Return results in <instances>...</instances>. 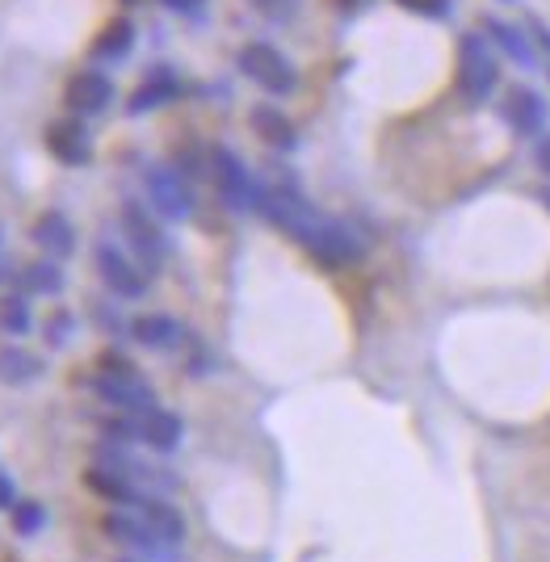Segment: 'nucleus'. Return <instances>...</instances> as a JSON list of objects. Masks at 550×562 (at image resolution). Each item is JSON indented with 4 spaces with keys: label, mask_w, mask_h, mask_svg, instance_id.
<instances>
[{
    "label": "nucleus",
    "mask_w": 550,
    "mask_h": 562,
    "mask_svg": "<svg viewBox=\"0 0 550 562\" xmlns=\"http://www.w3.org/2000/svg\"><path fill=\"white\" fill-rule=\"evenodd\" d=\"M504 122L513 126V135H521V139H538V135H547V101L526 89V85H517V89H508L504 93V105H501Z\"/></svg>",
    "instance_id": "10"
},
{
    "label": "nucleus",
    "mask_w": 550,
    "mask_h": 562,
    "mask_svg": "<svg viewBox=\"0 0 550 562\" xmlns=\"http://www.w3.org/2000/svg\"><path fill=\"white\" fill-rule=\"evenodd\" d=\"M496 80H501V64L487 47L483 34H462L458 38V89L467 101H487L496 93Z\"/></svg>",
    "instance_id": "4"
},
{
    "label": "nucleus",
    "mask_w": 550,
    "mask_h": 562,
    "mask_svg": "<svg viewBox=\"0 0 550 562\" xmlns=\"http://www.w3.org/2000/svg\"><path fill=\"white\" fill-rule=\"evenodd\" d=\"M239 71L273 97L294 93V85H299V76H294V68H290V59L278 47H269V43H248V47L239 50Z\"/></svg>",
    "instance_id": "8"
},
{
    "label": "nucleus",
    "mask_w": 550,
    "mask_h": 562,
    "mask_svg": "<svg viewBox=\"0 0 550 562\" xmlns=\"http://www.w3.org/2000/svg\"><path fill=\"white\" fill-rule=\"evenodd\" d=\"M177 172H181V177H211V151L177 147Z\"/></svg>",
    "instance_id": "26"
},
{
    "label": "nucleus",
    "mask_w": 550,
    "mask_h": 562,
    "mask_svg": "<svg viewBox=\"0 0 550 562\" xmlns=\"http://www.w3.org/2000/svg\"><path fill=\"white\" fill-rule=\"evenodd\" d=\"M119 562H144V559H119Z\"/></svg>",
    "instance_id": "33"
},
{
    "label": "nucleus",
    "mask_w": 550,
    "mask_h": 562,
    "mask_svg": "<svg viewBox=\"0 0 550 562\" xmlns=\"http://www.w3.org/2000/svg\"><path fill=\"white\" fill-rule=\"evenodd\" d=\"M72 315H68V311H55V315H50L47 319V345L50 349H64V345H68V340H72Z\"/></svg>",
    "instance_id": "27"
},
{
    "label": "nucleus",
    "mask_w": 550,
    "mask_h": 562,
    "mask_svg": "<svg viewBox=\"0 0 550 562\" xmlns=\"http://www.w3.org/2000/svg\"><path fill=\"white\" fill-rule=\"evenodd\" d=\"M534 156H538V168L550 177V135H542V139H538V151H534Z\"/></svg>",
    "instance_id": "32"
},
{
    "label": "nucleus",
    "mask_w": 550,
    "mask_h": 562,
    "mask_svg": "<svg viewBox=\"0 0 550 562\" xmlns=\"http://www.w3.org/2000/svg\"><path fill=\"white\" fill-rule=\"evenodd\" d=\"M38 378H43V357L18 349V345L0 349V382H4V386H30V382H38Z\"/></svg>",
    "instance_id": "21"
},
{
    "label": "nucleus",
    "mask_w": 550,
    "mask_h": 562,
    "mask_svg": "<svg viewBox=\"0 0 550 562\" xmlns=\"http://www.w3.org/2000/svg\"><path fill=\"white\" fill-rule=\"evenodd\" d=\"M131 336H135V345H144V349H151V352H172L190 340V331L181 328L172 315H165V311L135 315V319H131Z\"/></svg>",
    "instance_id": "13"
},
{
    "label": "nucleus",
    "mask_w": 550,
    "mask_h": 562,
    "mask_svg": "<svg viewBox=\"0 0 550 562\" xmlns=\"http://www.w3.org/2000/svg\"><path fill=\"white\" fill-rule=\"evenodd\" d=\"M101 529H105V538H114L119 546H126L135 559L144 562H181V546H168L165 538H156L151 529H147V520L135 508H119V513H110L101 520Z\"/></svg>",
    "instance_id": "5"
},
{
    "label": "nucleus",
    "mask_w": 550,
    "mask_h": 562,
    "mask_svg": "<svg viewBox=\"0 0 550 562\" xmlns=\"http://www.w3.org/2000/svg\"><path fill=\"white\" fill-rule=\"evenodd\" d=\"M64 101H68V110H72L76 117L105 114V110H110V101H114V85H110V76H105V71L85 68L68 80Z\"/></svg>",
    "instance_id": "11"
},
{
    "label": "nucleus",
    "mask_w": 550,
    "mask_h": 562,
    "mask_svg": "<svg viewBox=\"0 0 550 562\" xmlns=\"http://www.w3.org/2000/svg\"><path fill=\"white\" fill-rule=\"evenodd\" d=\"M89 391H93L101 403H110L114 412H151V407H156L151 382L135 370L131 357H122V352H114V349L97 357V374L89 378Z\"/></svg>",
    "instance_id": "2"
},
{
    "label": "nucleus",
    "mask_w": 550,
    "mask_h": 562,
    "mask_svg": "<svg viewBox=\"0 0 550 562\" xmlns=\"http://www.w3.org/2000/svg\"><path fill=\"white\" fill-rule=\"evenodd\" d=\"M252 4L261 9L265 18H278V22H282V18L294 13V4H299V0H252Z\"/></svg>",
    "instance_id": "30"
},
{
    "label": "nucleus",
    "mask_w": 550,
    "mask_h": 562,
    "mask_svg": "<svg viewBox=\"0 0 550 562\" xmlns=\"http://www.w3.org/2000/svg\"><path fill=\"white\" fill-rule=\"evenodd\" d=\"M407 13H416V18H433V22H441V18H450V9H454V0H400Z\"/></svg>",
    "instance_id": "28"
},
{
    "label": "nucleus",
    "mask_w": 550,
    "mask_h": 562,
    "mask_svg": "<svg viewBox=\"0 0 550 562\" xmlns=\"http://www.w3.org/2000/svg\"><path fill=\"white\" fill-rule=\"evenodd\" d=\"M93 265L101 281L110 285V294H119V299H144L147 294V269L135 257H126L119 244L101 239L93 248Z\"/></svg>",
    "instance_id": "9"
},
{
    "label": "nucleus",
    "mask_w": 550,
    "mask_h": 562,
    "mask_svg": "<svg viewBox=\"0 0 550 562\" xmlns=\"http://www.w3.org/2000/svg\"><path fill=\"white\" fill-rule=\"evenodd\" d=\"M22 290L25 294H59L64 290V269L59 260H34L22 269Z\"/></svg>",
    "instance_id": "23"
},
{
    "label": "nucleus",
    "mask_w": 550,
    "mask_h": 562,
    "mask_svg": "<svg viewBox=\"0 0 550 562\" xmlns=\"http://www.w3.org/2000/svg\"><path fill=\"white\" fill-rule=\"evenodd\" d=\"M252 211L261 214V218H269L273 227H282V232H287L299 248H307L324 269H345V265L361 260V252H366L358 232H353L349 223H340V218H328V214L315 211L294 177L257 181Z\"/></svg>",
    "instance_id": "1"
},
{
    "label": "nucleus",
    "mask_w": 550,
    "mask_h": 562,
    "mask_svg": "<svg viewBox=\"0 0 550 562\" xmlns=\"http://www.w3.org/2000/svg\"><path fill=\"white\" fill-rule=\"evenodd\" d=\"M119 223H122V235H126L131 257L139 260L147 273H160L168 260V235L160 232V223L151 218V211H147L144 202H122Z\"/></svg>",
    "instance_id": "3"
},
{
    "label": "nucleus",
    "mask_w": 550,
    "mask_h": 562,
    "mask_svg": "<svg viewBox=\"0 0 550 562\" xmlns=\"http://www.w3.org/2000/svg\"><path fill=\"white\" fill-rule=\"evenodd\" d=\"M526 34H529V43H534V50H542V55L550 59V25L538 22V18H529V22H526Z\"/></svg>",
    "instance_id": "29"
},
{
    "label": "nucleus",
    "mask_w": 550,
    "mask_h": 562,
    "mask_svg": "<svg viewBox=\"0 0 550 562\" xmlns=\"http://www.w3.org/2000/svg\"><path fill=\"white\" fill-rule=\"evenodd\" d=\"M135 513L144 516L147 529H151L156 538H165L168 546H186V533H190V529H186V516L177 513L165 495H144Z\"/></svg>",
    "instance_id": "17"
},
{
    "label": "nucleus",
    "mask_w": 550,
    "mask_h": 562,
    "mask_svg": "<svg viewBox=\"0 0 550 562\" xmlns=\"http://www.w3.org/2000/svg\"><path fill=\"white\" fill-rule=\"evenodd\" d=\"M85 487L93 495H101V499H110V504H119V508H139V499L147 495L135 479H126L122 470L101 467V462H93V467L85 470Z\"/></svg>",
    "instance_id": "15"
},
{
    "label": "nucleus",
    "mask_w": 550,
    "mask_h": 562,
    "mask_svg": "<svg viewBox=\"0 0 550 562\" xmlns=\"http://www.w3.org/2000/svg\"><path fill=\"white\" fill-rule=\"evenodd\" d=\"M211 181H215L223 206L236 214L252 211V198H257V177L248 172V165L239 160L232 147H211Z\"/></svg>",
    "instance_id": "6"
},
{
    "label": "nucleus",
    "mask_w": 550,
    "mask_h": 562,
    "mask_svg": "<svg viewBox=\"0 0 550 562\" xmlns=\"http://www.w3.org/2000/svg\"><path fill=\"white\" fill-rule=\"evenodd\" d=\"M479 30H483V38L487 43H496V50L501 55H508L517 68H534L538 64V50H534V43H529V34L521 30V25H513V22H504V18H483L479 22Z\"/></svg>",
    "instance_id": "14"
},
{
    "label": "nucleus",
    "mask_w": 550,
    "mask_h": 562,
    "mask_svg": "<svg viewBox=\"0 0 550 562\" xmlns=\"http://www.w3.org/2000/svg\"><path fill=\"white\" fill-rule=\"evenodd\" d=\"M248 122H252V131H257V135H261V139L273 147V151H294V147H299L294 122H290L282 110H273V105H257Z\"/></svg>",
    "instance_id": "19"
},
{
    "label": "nucleus",
    "mask_w": 550,
    "mask_h": 562,
    "mask_svg": "<svg viewBox=\"0 0 550 562\" xmlns=\"http://www.w3.org/2000/svg\"><path fill=\"white\" fill-rule=\"evenodd\" d=\"M135 47V25L131 22H110L93 43V59L97 64H114V59H126Z\"/></svg>",
    "instance_id": "22"
},
{
    "label": "nucleus",
    "mask_w": 550,
    "mask_h": 562,
    "mask_svg": "<svg viewBox=\"0 0 550 562\" xmlns=\"http://www.w3.org/2000/svg\"><path fill=\"white\" fill-rule=\"evenodd\" d=\"M144 189H147L151 211L160 214V218H168V223H186L193 214V189L177 168L151 165L144 172Z\"/></svg>",
    "instance_id": "7"
},
{
    "label": "nucleus",
    "mask_w": 550,
    "mask_h": 562,
    "mask_svg": "<svg viewBox=\"0 0 550 562\" xmlns=\"http://www.w3.org/2000/svg\"><path fill=\"white\" fill-rule=\"evenodd\" d=\"M34 324V315H30V303H25L22 294H13L9 303H0V328L9 331V336H25Z\"/></svg>",
    "instance_id": "25"
},
{
    "label": "nucleus",
    "mask_w": 550,
    "mask_h": 562,
    "mask_svg": "<svg viewBox=\"0 0 550 562\" xmlns=\"http://www.w3.org/2000/svg\"><path fill=\"white\" fill-rule=\"evenodd\" d=\"M172 13H186V18H202V9H206V0H165Z\"/></svg>",
    "instance_id": "31"
},
{
    "label": "nucleus",
    "mask_w": 550,
    "mask_h": 562,
    "mask_svg": "<svg viewBox=\"0 0 550 562\" xmlns=\"http://www.w3.org/2000/svg\"><path fill=\"white\" fill-rule=\"evenodd\" d=\"M177 97H181V76L168 68V64H156V68L144 76V85L131 93L126 110H131V114H147V110H160V105L177 101Z\"/></svg>",
    "instance_id": "16"
},
{
    "label": "nucleus",
    "mask_w": 550,
    "mask_h": 562,
    "mask_svg": "<svg viewBox=\"0 0 550 562\" xmlns=\"http://www.w3.org/2000/svg\"><path fill=\"white\" fill-rule=\"evenodd\" d=\"M30 235H34V244H38L50 260H64V257H72V252H76L72 223H68L59 211L38 214V223H34V232H30Z\"/></svg>",
    "instance_id": "18"
},
{
    "label": "nucleus",
    "mask_w": 550,
    "mask_h": 562,
    "mask_svg": "<svg viewBox=\"0 0 550 562\" xmlns=\"http://www.w3.org/2000/svg\"><path fill=\"white\" fill-rule=\"evenodd\" d=\"M9 520H13V533H18V538H38V533L47 529V508H43L38 499H18V504L9 508Z\"/></svg>",
    "instance_id": "24"
},
{
    "label": "nucleus",
    "mask_w": 550,
    "mask_h": 562,
    "mask_svg": "<svg viewBox=\"0 0 550 562\" xmlns=\"http://www.w3.org/2000/svg\"><path fill=\"white\" fill-rule=\"evenodd\" d=\"M47 151L59 165L80 168L93 160V139H89V131H85L80 117H59V122L47 126Z\"/></svg>",
    "instance_id": "12"
},
{
    "label": "nucleus",
    "mask_w": 550,
    "mask_h": 562,
    "mask_svg": "<svg viewBox=\"0 0 550 562\" xmlns=\"http://www.w3.org/2000/svg\"><path fill=\"white\" fill-rule=\"evenodd\" d=\"M186 437V424L177 412H165V407H151L144 412V446H151L156 453H172Z\"/></svg>",
    "instance_id": "20"
}]
</instances>
